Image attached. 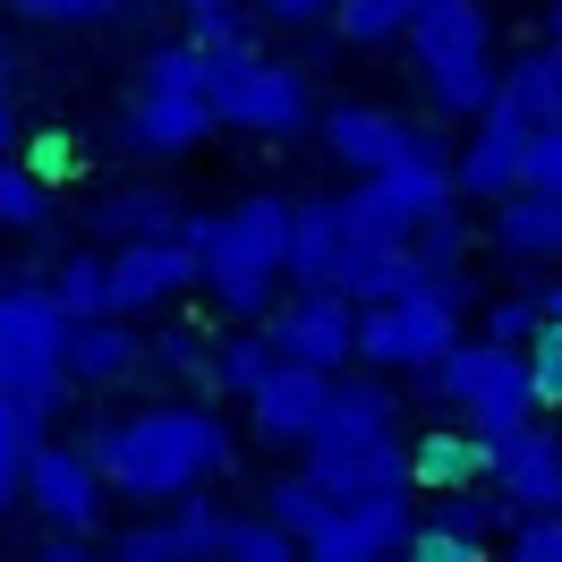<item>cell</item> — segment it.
I'll return each mask as SVG.
<instances>
[{
  "mask_svg": "<svg viewBox=\"0 0 562 562\" xmlns=\"http://www.w3.org/2000/svg\"><path fill=\"white\" fill-rule=\"evenodd\" d=\"M409 486H426V494L486 486V443L469 426H426V443H409Z\"/></svg>",
  "mask_w": 562,
  "mask_h": 562,
  "instance_id": "23",
  "label": "cell"
},
{
  "mask_svg": "<svg viewBox=\"0 0 562 562\" xmlns=\"http://www.w3.org/2000/svg\"><path fill=\"white\" fill-rule=\"evenodd\" d=\"M273 367H281V350L265 341V324H239V333H222V341L205 350V384L231 392V401H247V392L265 384Z\"/></svg>",
  "mask_w": 562,
  "mask_h": 562,
  "instance_id": "24",
  "label": "cell"
},
{
  "mask_svg": "<svg viewBox=\"0 0 562 562\" xmlns=\"http://www.w3.org/2000/svg\"><path fill=\"white\" fill-rule=\"evenodd\" d=\"M171 528H179V537H188V546H196V554L213 562V546H222V528H231V512H222L213 494H179V503H171Z\"/></svg>",
  "mask_w": 562,
  "mask_h": 562,
  "instance_id": "38",
  "label": "cell"
},
{
  "mask_svg": "<svg viewBox=\"0 0 562 562\" xmlns=\"http://www.w3.org/2000/svg\"><path fill=\"white\" fill-rule=\"evenodd\" d=\"M546 43H562V0H546Z\"/></svg>",
  "mask_w": 562,
  "mask_h": 562,
  "instance_id": "49",
  "label": "cell"
},
{
  "mask_svg": "<svg viewBox=\"0 0 562 562\" xmlns=\"http://www.w3.org/2000/svg\"><path fill=\"white\" fill-rule=\"evenodd\" d=\"M341 256H350L341 205H333V196H299V205H290V247H281V281H290V290H333Z\"/></svg>",
  "mask_w": 562,
  "mask_h": 562,
  "instance_id": "19",
  "label": "cell"
},
{
  "mask_svg": "<svg viewBox=\"0 0 562 562\" xmlns=\"http://www.w3.org/2000/svg\"><path fill=\"white\" fill-rule=\"evenodd\" d=\"M247 18H256V26H281V35H299V26H324V18H333V0H247Z\"/></svg>",
  "mask_w": 562,
  "mask_h": 562,
  "instance_id": "42",
  "label": "cell"
},
{
  "mask_svg": "<svg viewBox=\"0 0 562 562\" xmlns=\"http://www.w3.org/2000/svg\"><path fill=\"white\" fill-rule=\"evenodd\" d=\"M43 562H111V554H94L86 537H52V546H43Z\"/></svg>",
  "mask_w": 562,
  "mask_h": 562,
  "instance_id": "46",
  "label": "cell"
},
{
  "mask_svg": "<svg viewBox=\"0 0 562 562\" xmlns=\"http://www.w3.org/2000/svg\"><path fill=\"white\" fill-rule=\"evenodd\" d=\"M137 0H18V18L35 26H120Z\"/></svg>",
  "mask_w": 562,
  "mask_h": 562,
  "instance_id": "34",
  "label": "cell"
},
{
  "mask_svg": "<svg viewBox=\"0 0 562 562\" xmlns=\"http://www.w3.org/2000/svg\"><path fill=\"white\" fill-rule=\"evenodd\" d=\"M503 562H562V520H554V512H546V520H512Z\"/></svg>",
  "mask_w": 562,
  "mask_h": 562,
  "instance_id": "41",
  "label": "cell"
},
{
  "mask_svg": "<svg viewBox=\"0 0 562 562\" xmlns=\"http://www.w3.org/2000/svg\"><path fill=\"white\" fill-rule=\"evenodd\" d=\"M528 333H537V307H528L520 290H503V299H486V324H477V341H503V350H528Z\"/></svg>",
  "mask_w": 562,
  "mask_h": 562,
  "instance_id": "40",
  "label": "cell"
},
{
  "mask_svg": "<svg viewBox=\"0 0 562 562\" xmlns=\"http://www.w3.org/2000/svg\"><path fill=\"white\" fill-rule=\"evenodd\" d=\"M418 537V494H358V503H333L324 537L299 562H392L401 546Z\"/></svg>",
  "mask_w": 562,
  "mask_h": 562,
  "instance_id": "15",
  "label": "cell"
},
{
  "mask_svg": "<svg viewBox=\"0 0 562 562\" xmlns=\"http://www.w3.org/2000/svg\"><path fill=\"white\" fill-rule=\"evenodd\" d=\"M486 486L520 512V520H546L554 512V486H562V435L554 426H512V435H494L486 443Z\"/></svg>",
  "mask_w": 562,
  "mask_h": 562,
  "instance_id": "17",
  "label": "cell"
},
{
  "mask_svg": "<svg viewBox=\"0 0 562 562\" xmlns=\"http://www.w3.org/2000/svg\"><path fill=\"white\" fill-rule=\"evenodd\" d=\"M43 443L35 418H18L9 401H0V512H18V469H26V452Z\"/></svg>",
  "mask_w": 562,
  "mask_h": 562,
  "instance_id": "35",
  "label": "cell"
},
{
  "mask_svg": "<svg viewBox=\"0 0 562 562\" xmlns=\"http://www.w3.org/2000/svg\"><path fill=\"white\" fill-rule=\"evenodd\" d=\"M554 520H562V486H554Z\"/></svg>",
  "mask_w": 562,
  "mask_h": 562,
  "instance_id": "50",
  "label": "cell"
},
{
  "mask_svg": "<svg viewBox=\"0 0 562 562\" xmlns=\"http://www.w3.org/2000/svg\"><path fill=\"white\" fill-rule=\"evenodd\" d=\"M316 137H324V154H333L350 179H375V171H392V162H418V154H452L435 128H418V120H401V111H384V103L316 111Z\"/></svg>",
  "mask_w": 562,
  "mask_h": 562,
  "instance_id": "12",
  "label": "cell"
},
{
  "mask_svg": "<svg viewBox=\"0 0 562 562\" xmlns=\"http://www.w3.org/2000/svg\"><path fill=\"white\" fill-rule=\"evenodd\" d=\"M341 205V231L350 247H409L435 222V213H452V162L443 154H418V162H392V171L358 179L350 196H333Z\"/></svg>",
  "mask_w": 562,
  "mask_h": 562,
  "instance_id": "9",
  "label": "cell"
},
{
  "mask_svg": "<svg viewBox=\"0 0 562 562\" xmlns=\"http://www.w3.org/2000/svg\"><path fill=\"white\" fill-rule=\"evenodd\" d=\"M94 222H103L111 239H171L179 205L162 196V188H111L103 205H94Z\"/></svg>",
  "mask_w": 562,
  "mask_h": 562,
  "instance_id": "29",
  "label": "cell"
},
{
  "mask_svg": "<svg viewBox=\"0 0 562 562\" xmlns=\"http://www.w3.org/2000/svg\"><path fill=\"white\" fill-rule=\"evenodd\" d=\"M307 469L299 477H316L333 503H358V494H401L409 486V443H401V392L384 375H333V409L324 426L299 443Z\"/></svg>",
  "mask_w": 562,
  "mask_h": 562,
  "instance_id": "3",
  "label": "cell"
},
{
  "mask_svg": "<svg viewBox=\"0 0 562 562\" xmlns=\"http://www.w3.org/2000/svg\"><path fill=\"white\" fill-rule=\"evenodd\" d=\"M205 111H213V128H239V137H299V128H316L307 77L290 60L247 52V43L205 52Z\"/></svg>",
  "mask_w": 562,
  "mask_h": 562,
  "instance_id": "7",
  "label": "cell"
},
{
  "mask_svg": "<svg viewBox=\"0 0 562 562\" xmlns=\"http://www.w3.org/2000/svg\"><path fill=\"white\" fill-rule=\"evenodd\" d=\"M137 367H145L137 324H120V316L69 324V350H60V375H69V392H120Z\"/></svg>",
  "mask_w": 562,
  "mask_h": 562,
  "instance_id": "20",
  "label": "cell"
},
{
  "mask_svg": "<svg viewBox=\"0 0 562 562\" xmlns=\"http://www.w3.org/2000/svg\"><path fill=\"white\" fill-rule=\"evenodd\" d=\"M452 341H460V316L443 299H426V281L409 299L358 307V367H367V375H426Z\"/></svg>",
  "mask_w": 562,
  "mask_h": 562,
  "instance_id": "10",
  "label": "cell"
},
{
  "mask_svg": "<svg viewBox=\"0 0 562 562\" xmlns=\"http://www.w3.org/2000/svg\"><path fill=\"white\" fill-rule=\"evenodd\" d=\"M494 103L520 111L528 128H562V43H537L512 69H494Z\"/></svg>",
  "mask_w": 562,
  "mask_h": 562,
  "instance_id": "22",
  "label": "cell"
},
{
  "mask_svg": "<svg viewBox=\"0 0 562 562\" xmlns=\"http://www.w3.org/2000/svg\"><path fill=\"white\" fill-rule=\"evenodd\" d=\"M435 0H333V35L350 43V52H384L418 26Z\"/></svg>",
  "mask_w": 562,
  "mask_h": 562,
  "instance_id": "27",
  "label": "cell"
},
{
  "mask_svg": "<svg viewBox=\"0 0 562 562\" xmlns=\"http://www.w3.org/2000/svg\"><path fill=\"white\" fill-rule=\"evenodd\" d=\"M520 188L562 196V128H537V137H528V179H520Z\"/></svg>",
  "mask_w": 562,
  "mask_h": 562,
  "instance_id": "43",
  "label": "cell"
},
{
  "mask_svg": "<svg viewBox=\"0 0 562 562\" xmlns=\"http://www.w3.org/2000/svg\"><path fill=\"white\" fill-rule=\"evenodd\" d=\"M43 290H52V307H60L69 324H94V316H111V290H103V256H69V265H60V273L43 281Z\"/></svg>",
  "mask_w": 562,
  "mask_h": 562,
  "instance_id": "30",
  "label": "cell"
},
{
  "mask_svg": "<svg viewBox=\"0 0 562 562\" xmlns=\"http://www.w3.org/2000/svg\"><path fill=\"white\" fill-rule=\"evenodd\" d=\"M324 409H333V375H316V367H290V358H281V367H273L256 392H247V418H256V435H265L273 452H299V443L324 426Z\"/></svg>",
  "mask_w": 562,
  "mask_h": 562,
  "instance_id": "18",
  "label": "cell"
},
{
  "mask_svg": "<svg viewBox=\"0 0 562 562\" xmlns=\"http://www.w3.org/2000/svg\"><path fill=\"white\" fill-rule=\"evenodd\" d=\"M418 528H435V537H460V546H494V528H512V503L486 486H460V494H435L418 512Z\"/></svg>",
  "mask_w": 562,
  "mask_h": 562,
  "instance_id": "25",
  "label": "cell"
},
{
  "mask_svg": "<svg viewBox=\"0 0 562 562\" xmlns=\"http://www.w3.org/2000/svg\"><path fill=\"white\" fill-rule=\"evenodd\" d=\"M103 290H111V316L120 324H145V316H162L179 290H196V247L179 239H120L103 256Z\"/></svg>",
  "mask_w": 562,
  "mask_h": 562,
  "instance_id": "14",
  "label": "cell"
},
{
  "mask_svg": "<svg viewBox=\"0 0 562 562\" xmlns=\"http://www.w3.org/2000/svg\"><path fill=\"white\" fill-rule=\"evenodd\" d=\"M213 562H299V546H290V537H281L273 520H265V512H231V528H222V546H213Z\"/></svg>",
  "mask_w": 562,
  "mask_h": 562,
  "instance_id": "31",
  "label": "cell"
},
{
  "mask_svg": "<svg viewBox=\"0 0 562 562\" xmlns=\"http://www.w3.org/2000/svg\"><path fill=\"white\" fill-rule=\"evenodd\" d=\"M86 460H94L103 494H128L145 512H171L179 494L222 486L239 469V443H231L222 409H205V401H145V409H120V418L94 426Z\"/></svg>",
  "mask_w": 562,
  "mask_h": 562,
  "instance_id": "1",
  "label": "cell"
},
{
  "mask_svg": "<svg viewBox=\"0 0 562 562\" xmlns=\"http://www.w3.org/2000/svg\"><path fill=\"white\" fill-rule=\"evenodd\" d=\"M0 154H18V94H0Z\"/></svg>",
  "mask_w": 562,
  "mask_h": 562,
  "instance_id": "47",
  "label": "cell"
},
{
  "mask_svg": "<svg viewBox=\"0 0 562 562\" xmlns=\"http://www.w3.org/2000/svg\"><path fill=\"white\" fill-rule=\"evenodd\" d=\"M120 137L145 162H179L213 137L205 111V52L196 43H154L137 60V86H128V111H120Z\"/></svg>",
  "mask_w": 562,
  "mask_h": 562,
  "instance_id": "4",
  "label": "cell"
},
{
  "mask_svg": "<svg viewBox=\"0 0 562 562\" xmlns=\"http://www.w3.org/2000/svg\"><path fill=\"white\" fill-rule=\"evenodd\" d=\"M60 350H69V316L52 307V290L43 281H0V401L18 418L52 426V409L69 401Z\"/></svg>",
  "mask_w": 562,
  "mask_h": 562,
  "instance_id": "5",
  "label": "cell"
},
{
  "mask_svg": "<svg viewBox=\"0 0 562 562\" xmlns=\"http://www.w3.org/2000/svg\"><path fill=\"white\" fill-rule=\"evenodd\" d=\"M18 503H35L43 520H52V537H94L111 494H103V477H94L86 443H35L26 469H18Z\"/></svg>",
  "mask_w": 562,
  "mask_h": 562,
  "instance_id": "13",
  "label": "cell"
},
{
  "mask_svg": "<svg viewBox=\"0 0 562 562\" xmlns=\"http://www.w3.org/2000/svg\"><path fill=\"white\" fill-rule=\"evenodd\" d=\"M205 333H179V324H162L154 341H145V367H162V375H205Z\"/></svg>",
  "mask_w": 562,
  "mask_h": 562,
  "instance_id": "39",
  "label": "cell"
},
{
  "mask_svg": "<svg viewBox=\"0 0 562 562\" xmlns=\"http://www.w3.org/2000/svg\"><path fill=\"white\" fill-rule=\"evenodd\" d=\"M494 247L512 265H562V196H537V188H512L494 205Z\"/></svg>",
  "mask_w": 562,
  "mask_h": 562,
  "instance_id": "21",
  "label": "cell"
},
{
  "mask_svg": "<svg viewBox=\"0 0 562 562\" xmlns=\"http://www.w3.org/2000/svg\"><path fill=\"white\" fill-rule=\"evenodd\" d=\"M528 128L520 111H503V103H486L477 120H469V137H460V154H452V196H477V205H503L512 188L528 179Z\"/></svg>",
  "mask_w": 562,
  "mask_h": 562,
  "instance_id": "16",
  "label": "cell"
},
{
  "mask_svg": "<svg viewBox=\"0 0 562 562\" xmlns=\"http://www.w3.org/2000/svg\"><path fill=\"white\" fill-rule=\"evenodd\" d=\"M179 18H188V43H196V52L247 43V0H179Z\"/></svg>",
  "mask_w": 562,
  "mask_h": 562,
  "instance_id": "32",
  "label": "cell"
},
{
  "mask_svg": "<svg viewBox=\"0 0 562 562\" xmlns=\"http://www.w3.org/2000/svg\"><path fill=\"white\" fill-rule=\"evenodd\" d=\"M520 358H528V392H537V409H562V324H537Z\"/></svg>",
  "mask_w": 562,
  "mask_h": 562,
  "instance_id": "36",
  "label": "cell"
},
{
  "mask_svg": "<svg viewBox=\"0 0 562 562\" xmlns=\"http://www.w3.org/2000/svg\"><path fill=\"white\" fill-rule=\"evenodd\" d=\"M443 409H452L477 443H494V435H512V426L537 418V392H528V358L503 350V341H452V350L435 358L418 375Z\"/></svg>",
  "mask_w": 562,
  "mask_h": 562,
  "instance_id": "8",
  "label": "cell"
},
{
  "mask_svg": "<svg viewBox=\"0 0 562 562\" xmlns=\"http://www.w3.org/2000/svg\"><path fill=\"white\" fill-rule=\"evenodd\" d=\"M401 43H409V60L426 77V103L443 120H477L494 103V18L477 0H435Z\"/></svg>",
  "mask_w": 562,
  "mask_h": 562,
  "instance_id": "6",
  "label": "cell"
},
{
  "mask_svg": "<svg viewBox=\"0 0 562 562\" xmlns=\"http://www.w3.org/2000/svg\"><path fill=\"white\" fill-rule=\"evenodd\" d=\"M520 299H528V307H537V324H562V281H554V273L520 281Z\"/></svg>",
  "mask_w": 562,
  "mask_h": 562,
  "instance_id": "45",
  "label": "cell"
},
{
  "mask_svg": "<svg viewBox=\"0 0 562 562\" xmlns=\"http://www.w3.org/2000/svg\"><path fill=\"white\" fill-rule=\"evenodd\" d=\"M409 256H418V273H460V256H469V222H460V205L435 213L418 239H409Z\"/></svg>",
  "mask_w": 562,
  "mask_h": 562,
  "instance_id": "33",
  "label": "cell"
},
{
  "mask_svg": "<svg viewBox=\"0 0 562 562\" xmlns=\"http://www.w3.org/2000/svg\"><path fill=\"white\" fill-rule=\"evenodd\" d=\"M392 562H494V546H460V537H435V528H418V537H409Z\"/></svg>",
  "mask_w": 562,
  "mask_h": 562,
  "instance_id": "44",
  "label": "cell"
},
{
  "mask_svg": "<svg viewBox=\"0 0 562 562\" xmlns=\"http://www.w3.org/2000/svg\"><path fill=\"white\" fill-rule=\"evenodd\" d=\"M111 562H205V554H196L171 520H145V528H128V537L111 546Z\"/></svg>",
  "mask_w": 562,
  "mask_h": 562,
  "instance_id": "37",
  "label": "cell"
},
{
  "mask_svg": "<svg viewBox=\"0 0 562 562\" xmlns=\"http://www.w3.org/2000/svg\"><path fill=\"white\" fill-rule=\"evenodd\" d=\"M265 520L307 554V546L324 537V520H333V494H324L316 477H273V486H265Z\"/></svg>",
  "mask_w": 562,
  "mask_h": 562,
  "instance_id": "28",
  "label": "cell"
},
{
  "mask_svg": "<svg viewBox=\"0 0 562 562\" xmlns=\"http://www.w3.org/2000/svg\"><path fill=\"white\" fill-rule=\"evenodd\" d=\"M265 341H273L290 367L350 375L358 367V307L341 299V290H281L273 316H265Z\"/></svg>",
  "mask_w": 562,
  "mask_h": 562,
  "instance_id": "11",
  "label": "cell"
},
{
  "mask_svg": "<svg viewBox=\"0 0 562 562\" xmlns=\"http://www.w3.org/2000/svg\"><path fill=\"white\" fill-rule=\"evenodd\" d=\"M60 222V196H52V179L35 162H18V154H0V231H18V239H43Z\"/></svg>",
  "mask_w": 562,
  "mask_h": 562,
  "instance_id": "26",
  "label": "cell"
},
{
  "mask_svg": "<svg viewBox=\"0 0 562 562\" xmlns=\"http://www.w3.org/2000/svg\"><path fill=\"white\" fill-rule=\"evenodd\" d=\"M9 86H18V52L0 43V94H9Z\"/></svg>",
  "mask_w": 562,
  "mask_h": 562,
  "instance_id": "48",
  "label": "cell"
},
{
  "mask_svg": "<svg viewBox=\"0 0 562 562\" xmlns=\"http://www.w3.org/2000/svg\"><path fill=\"white\" fill-rule=\"evenodd\" d=\"M179 239L196 247V290L231 324H265L281 299V247H290V196L256 188L222 213H179Z\"/></svg>",
  "mask_w": 562,
  "mask_h": 562,
  "instance_id": "2",
  "label": "cell"
}]
</instances>
